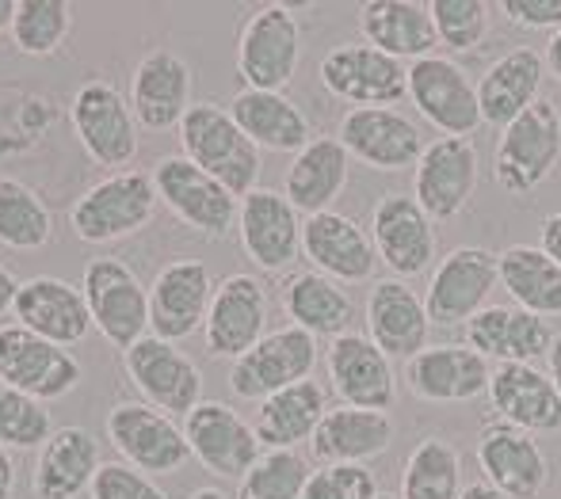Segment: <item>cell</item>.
<instances>
[{
  "label": "cell",
  "mask_w": 561,
  "mask_h": 499,
  "mask_svg": "<svg viewBox=\"0 0 561 499\" xmlns=\"http://www.w3.org/2000/svg\"><path fill=\"white\" fill-rule=\"evenodd\" d=\"M180 149H184L187 161L199 164L207 176H215L237 199L256 192L260 149L252 146L249 134L218 103H192V111L180 123Z\"/></svg>",
  "instance_id": "1"
},
{
  "label": "cell",
  "mask_w": 561,
  "mask_h": 499,
  "mask_svg": "<svg viewBox=\"0 0 561 499\" xmlns=\"http://www.w3.org/2000/svg\"><path fill=\"white\" fill-rule=\"evenodd\" d=\"M561 161V111L539 100L501 130L493 153V179L508 195H531L554 176Z\"/></svg>",
  "instance_id": "2"
},
{
  "label": "cell",
  "mask_w": 561,
  "mask_h": 499,
  "mask_svg": "<svg viewBox=\"0 0 561 499\" xmlns=\"http://www.w3.org/2000/svg\"><path fill=\"white\" fill-rule=\"evenodd\" d=\"M302 27L287 4H264L237 35V77L252 92H283L298 73Z\"/></svg>",
  "instance_id": "3"
},
{
  "label": "cell",
  "mask_w": 561,
  "mask_h": 499,
  "mask_svg": "<svg viewBox=\"0 0 561 499\" xmlns=\"http://www.w3.org/2000/svg\"><path fill=\"white\" fill-rule=\"evenodd\" d=\"M157 184L146 172H115L81 195L69 210V225L84 244L123 241L153 221L157 213Z\"/></svg>",
  "instance_id": "4"
},
{
  "label": "cell",
  "mask_w": 561,
  "mask_h": 499,
  "mask_svg": "<svg viewBox=\"0 0 561 499\" xmlns=\"http://www.w3.org/2000/svg\"><path fill=\"white\" fill-rule=\"evenodd\" d=\"M0 382L43 404L61 401L81 382V362L23 324H0Z\"/></svg>",
  "instance_id": "5"
},
{
  "label": "cell",
  "mask_w": 561,
  "mask_h": 499,
  "mask_svg": "<svg viewBox=\"0 0 561 499\" xmlns=\"http://www.w3.org/2000/svg\"><path fill=\"white\" fill-rule=\"evenodd\" d=\"M496 282H501L496 252L481 248V244H462V248L447 252L432 271L428 290H424L428 321L439 328H458L485 309Z\"/></svg>",
  "instance_id": "6"
},
{
  "label": "cell",
  "mask_w": 561,
  "mask_h": 499,
  "mask_svg": "<svg viewBox=\"0 0 561 499\" xmlns=\"http://www.w3.org/2000/svg\"><path fill=\"white\" fill-rule=\"evenodd\" d=\"M313 367H318V339L310 332L287 324V328L267 332L249 355H241L233 362L229 390L241 401H264L272 393L306 382Z\"/></svg>",
  "instance_id": "7"
},
{
  "label": "cell",
  "mask_w": 561,
  "mask_h": 499,
  "mask_svg": "<svg viewBox=\"0 0 561 499\" xmlns=\"http://www.w3.org/2000/svg\"><path fill=\"white\" fill-rule=\"evenodd\" d=\"M409 100L424 123L436 126L444 138H470L481 126L478 84L455 58H444V54L409 66Z\"/></svg>",
  "instance_id": "8"
},
{
  "label": "cell",
  "mask_w": 561,
  "mask_h": 499,
  "mask_svg": "<svg viewBox=\"0 0 561 499\" xmlns=\"http://www.w3.org/2000/svg\"><path fill=\"white\" fill-rule=\"evenodd\" d=\"M69 123H73L84 153L104 169H123L138 156V118L115 84H81L69 103Z\"/></svg>",
  "instance_id": "9"
},
{
  "label": "cell",
  "mask_w": 561,
  "mask_h": 499,
  "mask_svg": "<svg viewBox=\"0 0 561 499\" xmlns=\"http://www.w3.org/2000/svg\"><path fill=\"white\" fill-rule=\"evenodd\" d=\"M84 301H89L92 324L104 332L107 344L134 347L149 332V290L123 259L100 256L84 267Z\"/></svg>",
  "instance_id": "10"
},
{
  "label": "cell",
  "mask_w": 561,
  "mask_h": 499,
  "mask_svg": "<svg viewBox=\"0 0 561 499\" xmlns=\"http://www.w3.org/2000/svg\"><path fill=\"white\" fill-rule=\"evenodd\" d=\"M321 84L352 107H390L409 96V66L367 43H344L321 58Z\"/></svg>",
  "instance_id": "11"
},
{
  "label": "cell",
  "mask_w": 561,
  "mask_h": 499,
  "mask_svg": "<svg viewBox=\"0 0 561 499\" xmlns=\"http://www.w3.org/2000/svg\"><path fill=\"white\" fill-rule=\"evenodd\" d=\"M153 184L164 206L203 236H226L241 210V199L226 192L215 176H207L199 164L187 161L184 153L161 156L153 164Z\"/></svg>",
  "instance_id": "12"
},
{
  "label": "cell",
  "mask_w": 561,
  "mask_h": 499,
  "mask_svg": "<svg viewBox=\"0 0 561 499\" xmlns=\"http://www.w3.org/2000/svg\"><path fill=\"white\" fill-rule=\"evenodd\" d=\"M126 374L149 401V408L164 416H187L195 404H203V374L176 344L157 336H141L123 351Z\"/></svg>",
  "instance_id": "13"
},
{
  "label": "cell",
  "mask_w": 561,
  "mask_h": 499,
  "mask_svg": "<svg viewBox=\"0 0 561 499\" xmlns=\"http://www.w3.org/2000/svg\"><path fill=\"white\" fill-rule=\"evenodd\" d=\"M107 442L123 454L126 465L153 477V473H176L192 457L184 431L172 423V416L149 408V404L123 401L107 411Z\"/></svg>",
  "instance_id": "14"
},
{
  "label": "cell",
  "mask_w": 561,
  "mask_h": 499,
  "mask_svg": "<svg viewBox=\"0 0 561 499\" xmlns=\"http://www.w3.org/2000/svg\"><path fill=\"white\" fill-rule=\"evenodd\" d=\"M184 439L192 446V457L207 473L222 480H241L264 454L252 423H244L229 404L203 401L184 416Z\"/></svg>",
  "instance_id": "15"
},
{
  "label": "cell",
  "mask_w": 561,
  "mask_h": 499,
  "mask_svg": "<svg viewBox=\"0 0 561 499\" xmlns=\"http://www.w3.org/2000/svg\"><path fill=\"white\" fill-rule=\"evenodd\" d=\"M478 192V149L470 138H436L413 169V199L432 221H455Z\"/></svg>",
  "instance_id": "16"
},
{
  "label": "cell",
  "mask_w": 561,
  "mask_h": 499,
  "mask_svg": "<svg viewBox=\"0 0 561 499\" xmlns=\"http://www.w3.org/2000/svg\"><path fill=\"white\" fill-rule=\"evenodd\" d=\"M329 382L340 404L347 408H367V411H390L398 401V374L386 351L367 332H344L329 344L325 351Z\"/></svg>",
  "instance_id": "17"
},
{
  "label": "cell",
  "mask_w": 561,
  "mask_h": 499,
  "mask_svg": "<svg viewBox=\"0 0 561 499\" xmlns=\"http://www.w3.org/2000/svg\"><path fill=\"white\" fill-rule=\"evenodd\" d=\"M340 146L347 156L378 172H405L416 169L424 153V138L409 115L398 107H352L340 118Z\"/></svg>",
  "instance_id": "18"
},
{
  "label": "cell",
  "mask_w": 561,
  "mask_h": 499,
  "mask_svg": "<svg viewBox=\"0 0 561 499\" xmlns=\"http://www.w3.org/2000/svg\"><path fill=\"white\" fill-rule=\"evenodd\" d=\"M436 221L421 210L413 195L390 192L382 195L370 213V241L393 279H416L432 267L436 259Z\"/></svg>",
  "instance_id": "19"
},
{
  "label": "cell",
  "mask_w": 561,
  "mask_h": 499,
  "mask_svg": "<svg viewBox=\"0 0 561 499\" xmlns=\"http://www.w3.org/2000/svg\"><path fill=\"white\" fill-rule=\"evenodd\" d=\"M478 465L485 485H493L504 499H539L550 480V462L535 434L504 419L478 434Z\"/></svg>",
  "instance_id": "20"
},
{
  "label": "cell",
  "mask_w": 561,
  "mask_h": 499,
  "mask_svg": "<svg viewBox=\"0 0 561 499\" xmlns=\"http://www.w3.org/2000/svg\"><path fill=\"white\" fill-rule=\"evenodd\" d=\"M302 256L333 282H370L378 271V252L370 233L355 218L336 210L310 213L302 221Z\"/></svg>",
  "instance_id": "21"
},
{
  "label": "cell",
  "mask_w": 561,
  "mask_h": 499,
  "mask_svg": "<svg viewBox=\"0 0 561 499\" xmlns=\"http://www.w3.org/2000/svg\"><path fill=\"white\" fill-rule=\"evenodd\" d=\"M218 282L210 279V267L199 259H176L161 267L149 287V328L157 339H187L195 328L207 324L210 298Z\"/></svg>",
  "instance_id": "22"
},
{
  "label": "cell",
  "mask_w": 561,
  "mask_h": 499,
  "mask_svg": "<svg viewBox=\"0 0 561 499\" xmlns=\"http://www.w3.org/2000/svg\"><path fill=\"white\" fill-rule=\"evenodd\" d=\"M267 294L252 275H226L210 298V313L203 324L207 355L215 359H241L267 336Z\"/></svg>",
  "instance_id": "23"
},
{
  "label": "cell",
  "mask_w": 561,
  "mask_h": 499,
  "mask_svg": "<svg viewBox=\"0 0 561 499\" xmlns=\"http://www.w3.org/2000/svg\"><path fill=\"white\" fill-rule=\"evenodd\" d=\"M241 248L260 271H287L302 252V221L287 195L256 187L241 199L237 210Z\"/></svg>",
  "instance_id": "24"
},
{
  "label": "cell",
  "mask_w": 561,
  "mask_h": 499,
  "mask_svg": "<svg viewBox=\"0 0 561 499\" xmlns=\"http://www.w3.org/2000/svg\"><path fill=\"white\" fill-rule=\"evenodd\" d=\"M493 367L466 344H428L405 362L409 393L428 404H466L489 393Z\"/></svg>",
  "instance_id": "25"
},
{
  "label": "cell",
  "mask_w": 561,
  "mask_h": 499,
  "mask_svg": "<svg viewBox=\"0 0 561 499\" xmlns=\"http://www.w3.org/2000/svg\"><path fill=\"white\" fill-rule=\"evenodd\" d=\"M12 313L15 324H23V328H31L35 336L50 339L58 347L81 344L96 328L89 313V301H84V290H77L66 279H54V275H35V279L20 282Z\"/></svg>",
  "instance_id": "26"
},
{
  "label": "cell",
  "mask_w": 561,
  "mask_h": 499,
  "mask_svg": "<svg viewBox=\"0 0 561 499\" xmlns=\"http://www.w3.org/2000/svg\"><path fill=\"white\" fill-rule=\"evenodd\" d=\"M428 309L416 290H409L405 279H378L367 294V336L390 359H413L428 347Z\"/></svg>",
  "instance_id": "27"
},
{
  "label": "cell",
  "mask_w": 561,
  "mask_h": 499,
  "mask_svg": "<svg viewBox=\"0 0 561 499\" xmlns=\"http://www.w3.org/2000/svg\"><path fill=\"white\" fill-rule=\"evenodd\" d=\"M489 401L512 427L531 434L561 431V393L535 362H501L489 378Z\"/></svg>",
  "instance_id": "28"
},
{
  "label": "cell",
  "mask_w": 561,
  "mask_h": 499,
  "mask_svg": "<svg viewBox=\"0 0 561 499\" xmlns=\"http://www.w3.org/2000/svg\"><path fill=\"white\" fill-rule=\"evenodd\" d=\"M130 111L146 130L180 126L192 111V69L180 54L153 50L130 77Z\"/></svg>",
  "instance_id": "29"
},
{
  "label": "cell",
  "mask_w": 561,
  "mask_h": 499,
  "mask_svg": "<svg viewBox=\"0 0 561 499\" xmlns=\"http://www.w3.org/2000/svg\"><path fill=\"white\" fill-rule=\"evenodd\" d=\"M462 332L466 347H473L481 359H496V367L501 362H535L550 351V339H554L542 316L519 305H485L462 324Z\"/></svg>",
  "instance_id": "30"
},
{
  "label": "cell",
  "mask_w": 561,
  "mask_h": 499,
  "mask_svg": "<svg viewBox=\"0 0 561 499\" xmlns=\"http://www.w3.org/2000/svg\"><path fill=\"white\" fill-rule=\"evenodd\" d=\"M359 31L363 43L382 50L386 58H398L401 66L432 58L439 46L428 4L416 0H367L359 8Z\"/></svg>",
  "instance_id": "31"
},
{
  "label": "cell",
  "mask_w": 561,
  "mask_h": 499,
  "mask_svg": "<svg viewBox=\"0 0 561 499\" xmlns=\"http://www.w3.org/2000/svg\"><path fill=\"white\" fill-rule=\"evenodd\" d=\"M542 77H547V61L531 46H516V50L501 54L478 81L481 123L496 126V130L516 123L531 103H539Z\"/></svg>",
  "instance_id": "32"
},
{
  "label": "cell",
  "mask_w": 561,
  "mask_h": 499,
  "mask_svg": "<svg viewBox=\"0 0 561 499\" xmlns=\"http://www.w3.org/2000/svg\"><path fill=\"white\" fill-rule=\"evenodd\" d=\"M393 442L390 411L367 408H329L310 439V457L318 465H363L367 457L386 454Z\"/></svg>",
  "instance_id": "33"
},
{
  "label": "cell",
  "mask_w": 561,
  "mask_h": 499,
  "mask_svg": "<svg viewBox=\"0 0 561 499\" xmlns=\"http://www.w3.org/2000/svg\"><path fill=\"white\" fill-rule=\"evenodd\" d=\"M100 442L89 427H61L38 450L31 492L38 499H77L84 488H92V477L100 469Z\"/></svg>",
  "instance_id": "34"
},
{
  "label": "cell",
  "mask_w": 561,
  "mask_h": 499,
  "mask_svg": "<svg viewBox=\"0 0 561 499\" xmlns=\"http://www.w3.org/2000/svg\"><path fill=\"white\" fill-rule=\"evenodd\" d=\"M233 123L249 134L256 149H272V153H302L313 141L310 118L302 115L295 100L283 92H252L241 89L229 103Z\"/></svg>",
  "instance_id": "35"
},
{
  "label": "cell",
  "mask_w": 561,
  "mask_h": 499,
  "mask_svg": "<svg viewBox=\"0 0 561 499\" xmlns=\"http://www.w3.org/2000/svg\"><path fill=\"white\" fill-rule=\"evenodd\" d=\"M347 164H352V156L340 146V138H325L321 134L302 153H295V164H290L287 179H283V187H287L283 195L306 218L321 210H333V202L340 199V192L347 184Z\"/></svg>",
  "instance_id": "36"
},
{
  "label": "cell",
  "mask_w": 561,
  "mask_h": 499,
  "mask_svg": "<svg viewBox=\"0 0 561 499\" xmlns=\"http://www.w3.org/2000/svg\"><path fill=\"white\" fill-rule=\"evenodd\" d=\"M329 404H325V390L318 382H298L290 390H279L272 397L260 401L256 408V431L260 446L267 450H295L298 442H310L318 423L325 419Z\"/></svg>",
  "instance_id": "37"
},
{
  "label": "cell",
  "mask_w": 561,
  "mask_h": 499,
  "mask_svg": "<svg viewBox=\"0 0 561 499\" xmlns=\"http://www.w3.org/2000/svg\"><path fill=\"white\" fill-rule=\"evenodd\" d=\"M283 313L295 321V328L318 336H344L352 332V294L340 282L325 279L321 271H295L283 287Z\"/></svg>",
  "instance_id": "38"
},
{
  "label": "cell",
  "mask_w": 561,
  "mask_h": 499,
  "mask_svg": "<svg viewBox=\"0 0 561 499\" xmlns=\"http://www.w3.org/2000/svg\"><path fill=\"white\" fill-rule=\"evenodd\" d=\"M501 287L519 309L535 316H561V267L539 244H512L496 256Z\"/></svg>",
  "instance_id": "39"
},
{
  "label": "cell",
  "mask_w": 561,
  "mask_h": 499,
  "mask_svg": "<svg viewBox=\"0 0 561 499\" xmlns=\"http://www.w3.org/2000/svg\"><path fill=\"white\" fill-rule=\"evenodd\" d=\"M462 457L447 439H421L401 469V499H458Z\"/></svg>",
  "instance_id": "40"
},
{
  "label": "cell",
  "mask_w": 561,
  "mask_h": 499,
  "mask_svg": "<svg viewBox=\"0 0 561 499\" xmlns=\"http://www.w3.org/2000/svg\"><path fill=\"white\" fill-rule=\"evenodd\" d=\"M50 210L20 179L0 176V244L15 252H35L50 241Z\"/></svg>",
  "instance_id": "41"
},
{
  "label": "cell",
  "mask_w": 561,
  "mask_h": 499,
  "mask_svg": "<svg viewBox=\"0 0 561 499\" xmlns=\"http://www.w3.org/2000/svg\"><path fill=\"white\" fill-rule=\"evenodd\" d=\"M73 8L66 0H20L12 20V43L31 58H50L66 43Z\"/></svg>",
  "instance_id": "42"
},
{
  "label": "cell",
  "mask_w": 561,
  "mask_h": 499,
  "mask_svg": "<svg viewBox=\"0 0 561 499\" xmlns=\"http://www.w3.org/2000/svg\"><path fill=\"white\" fill-rule=\"evenodd\" d=\"M310 473V462L298 450H264L241 477L237 499H302Z\"/></svg>",
  "instance_id": "43"
},
{
  "label": "cell",
  "mask_w": 561,
  "mask_h": 499,
  "mask_svg": "<svg viewBox=\"0 0 561 499\" xmlns=\"http://www.w3.org/2000/svg\"><path fill=\"white\" fill-rule=\"evenodd\" d=\"M50 434H54V423H50L46 404L0 382V446L35 450V446H46Z\"/></svg>",
  "instance_id": "44"
},
{
  "label": "cell",
  "mask_w": 561,
  "mask_h": 499,
  "mask_svg": "<svg viewBox=\"0 0 561 499\" xmlns=\"http://www.w3.org/2000/svg\"><path fill=\"white\" fill-rule=\"evenodd\" d=\"M432 23H436L439 46L450 54H470L489 38L493 27V8L485 0H432Z\"/></svg>",
  "instance_id": "45"
},
{
  "label": "cell",
  "mask_w": 561,
  "mask_h": 499,
  "mask_svg": "<svg viewBox=\"0 0 561 499\" xmlns=\"http://www.w3.org/2000/svg\"><path fill=\"white\" fill-rule=\"evenodd\" d=\"M378 480L367 465H318L302 499H375Z\"/></svg>",
  "instance_id": "46"
},
{
  "label": "cell",
  "mask_w": 561,
  "mask_h": 499,
  "mask_svg": "<svg viewBox=\"0 0 561 499\" xmlns=\"http://www.w3.org/2000/svg\"><path fill=\"white\" fill-rule=\"evenodd\" d=\"M92 499H169L146 473L126 462H104L92 477Z\"/></svg>",
  "instance_id": "47"
},
{
  "label": "cell",
  "mask_w": 561,
  "mask_h": 499,
  "mask_svg": "<svg viewBox=\"0 0 561 499\" xmlns=\"http://www.w3.org/2000/svg\"><path fill=\"white\" fill-rule=\"evenodd\" d=\"M501 15L524 31H561V0H501Z\"/></svg>",
  "instance_id": "48"
},
{
  "label": "cell",
  "mask_w": 561,
  "mask_h": 499,
  "mask_svg": "<svg viewBox=\"0 0 561 499\" xmlns=\"http://www.w3.org/2000/svg\"><path fill=\"white\" fill-rule=\"evenodd\" d=\"M539 248L547 252V256L561 267V210L550 213V218L542 221V229H539Z\"/></svg>",
  "instance_id": "49"
},
{
  "label": "cell",
  "mask_w": 561,
  "mask_h": 499,
  "mask_svg": "<svg viewBox=\"0 0 561 499\" xmlns=\"http://www.w3.org/2000/svg\"><path fill=\"white\" fill-rule=\"evenodd\" d=\"M15 294H20V282H15V275L8 271L4 264H0V316H4L8 309L15 305Z\"/></svg>",
  "instance_id": "50"
},
{
  "label": "cell",
  "mask_w": 561,
  "mask_h": 499,
  "mask_svg": "<svg viewBox=\"0 0 561 499\" xmlns=\"http://www.w3.org/2000/svg\"><path fill=\"white\" fill-rule=\"evenodd\" d=\"M15 488V465H12V454L0 446V499H8Z\"/></svg>",
  "instance_id": "51"
},
{
  "label": "cell",
  "mask_w": 561,
  "mask_h": 499,
  "mask_svg": "<svg viewBox=\"0 0 561 499\" xmlns=\"http://www.w3.org/2000/svg\"><path fill=\"white\" fill-rule=\"evenodd\" d=\"M547 374H550V382H554V390L561 393V336L550 339V351H547Z\"/></svg>",
  "instance_id": "52"
},
{
  "label": "cell",
  "mask_w": 561,
  "mask_h": 499,
  "mask_svg": "<svg viewBox=\"0 0 561 499\" xmlns=\"http://www.w3.org/2000/svg\"><path fill=\"white\" fill-rule=\"evenodd\" d=\"M542 61H547V69L561 81V31H554L547 43V54H542Z\"/></svg>",
  "instance_id": "53"
},
{
  "label": "cell",
  "mask_w": 561,
  "mask_h": 499,
  "mask_svg": "<svg viewBox=\"0 0 561 499\" xmlns=\"http://www.w3.org/2000/svg\"><path fill=\"white\" fill-rule=\"evenodd\" d=\"M458 499H504V496L496 492L493 485H485V480H473V485L462 488V496H458Z\"/></svg>",
  "instance_id": "54"
},
{
  "label": "cell",
  "mask_w": 561,
  "mask_h": 499,
  "mask_svg": "<svg viewBox=\"0 0 561 499\" xmlns=\"http://www.w3.org/2000/svg\"><path fill=\"white\" fill-rule=\"evenodd\" d=\"M15 4H20V0H0V35H4V31H12Z\"/></svg>",
  "instance_id": "55"
},
{
  "label": "cell",
  "mask_w": 561,
  "mask_h": 499,
  "mask_svg": "<svg viewBox=\"0 0 561 499\" xmlns=\"http://www.w3.org/2000/svg\"><path fill=\"white\" fill-rule=\"evenodd\" d=\"M187 499H226V492H218V488H195Z\"/></svg>",
  "instance_id": "56"
},
{
  "label": "cell",
  "mask_w": 561,
  "mask_h": 499,
  "mask_svg": "<svg viewBox=\"0 0 561 499\" xmlns=\"http://www.w3.org/2000/svg\"><path fill=\"white\" fill-rule=\"evenodd\" d=\"M375 499H401V496H393V492H378Z\"/></svg>",
  "instance_id": "57"
}]
</instances>
